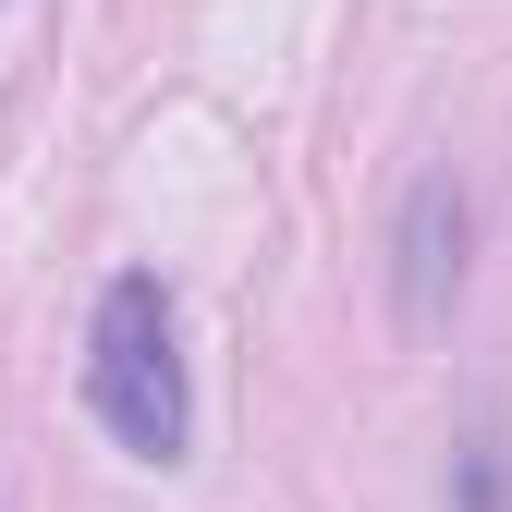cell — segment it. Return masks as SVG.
<instances>
[{
    "label": "cell",
    "instance_id": "cell-1",
    "mask_svg": "<svg viewBox=\"0 0 512 512\" xmlns=\"http://www.w3.org/2000/svg\"><path fill=\"white\" fill-rule=\"evenodd\" d=\"M86 403H98V427L122 439V452H147V464H171V452H183V354H171V305H159V281H147V269H122V281L98 293Z\"/></svg>",
    "mask_w": 512,
    "mask_h": 512
},
{
    "label": "cell",
    "instance_id": "cell-2",
    "mask_svg": "<svg viewBox=\"0 0 512 512\" xmlns=\"http://www.w3.org/2000/svg\"><path fill=\"white\" fill-rule=\"evenodd\" d=\"M439 208H452V196L427 183V196H415V256H403V305L415 317H439Z\"/></svg>",
    "mask_w": 512,
    "mask_h": 512
}]
</instances>
